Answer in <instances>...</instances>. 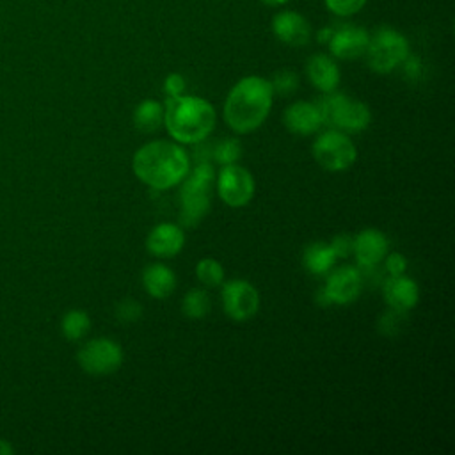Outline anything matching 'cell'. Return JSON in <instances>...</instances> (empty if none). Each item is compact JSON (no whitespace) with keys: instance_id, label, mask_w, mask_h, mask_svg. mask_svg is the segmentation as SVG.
Wrapping results in <instances>:
<instances>
[{"instance_id":"obj_1","label":"cell","mask_w":455,"mask_h":455,"mask_svg":"<svg viewBox=\"0 0 455 455\" xmlns=\"http://www.w3.org/2000/svg\"><path fill=\"white\" fill-rule=\"evenodd\" d=\"M135 176L155 190L180 185L190 171L185 149L169 140H153L139 148L132 158Z\"/></svg>"},{"instance_id":"obj_2","label":"cell","mask_w":455,"mask_h":455,"mask_svg":"<svg viewBox=\"0 0 455 455\" xmlns=\"http://www.w3.org/2000/svg\"><path fill=\"white\" fill-rule=\"evenodd\" d=\"M270 82L261 76L238 80L224 101V121L236 133H251L263 124L272 108Z\"/></svg>"},{"instance_id":"obj_3","label":"cell","mask_w":455,"mask_h":455,"mask_svg":"<svg viewBox=\"0 0 455 455\" xmlns=\"http://www.w3.org/2000/svg\"><path fill=\"white\" fill-rule=\"evenodd\" d=\"M164 124L176 142H203L215 126V110L197 96H171L164 105Z\"/></svg>"},{"instance_id":"obj_4","label":"cell","mask_w":455,"mask_h":455,"mask_svg":"<svg viewBox=\"0 0 455 455\" xmlns=\"http://www.w3.org/2000/svg\"><path fill=\"white\" fill-rule=\"evenodd\" d=\"M190 172V171H188ZM215 172L210 162H201L183 178L180 188V224L183 228L197 226L210 210V188Z\"/></svg>"},{"instance_id":"obj_5","label":"cell","mask_w":455,"mask_h":455,"mask_svg":"<svg viewBox=\"0 0 455 455\" xmlns=\"http://www.w3.org/2000/svg\"><path fill=\"white\" fill-rule=\"evenodd\" d=\"M315 105L320 112L322 124L339 128L341 132L359 133L371 121V112L363 101L352 100L341 92H325V96L318 98Z\"/></svg>"},{"instance_id":"obj_6","label":"cell","mask_w":455,"mask_h":455,"mask_svg":"<svg viewBox=\"0 0 455 455\" xmlns=\"http://www.w3.org/2000/svg\"><path fill=\"white\" fill-rule=\"evenodd\" d=\"M364 55L375 73H391L409 55V43L395 28L380 27L370 36Z\"/></svg>"},{"instance_id":"obj_7","label":"cell","mask_w":455,"mask_h":455,"mask_svg":"<svg viewBox=\"0 0 455 455\" xmlns=\"http://www.w3.org/2000/svg\"><path fill=\"white\" fill-rule=\"evenodd\" d=\"M313 158L331 172L347 171L357 158L354 142L339 130H327L313 142Z\"/></svg>"},{"instance_id":"obj_8","label":"cell","mask_w":455,"mask_h":455,"mask_svg":"<svg viewBox=\"0 0 455 455\" xmlns=\"http://www.w3.org/2000/svg\"><path fill=\"white\" fill-rule=\"evenodd\" d=\"M76 361L85 373L110 375L123 363V348L110 338H94L78 350Z\"/></svg>"},{"instance_id":"obj_9","label":"cell","mask_w":455,"mask_h":455,"mask_svg":"<svg viewBox=\"0 0 455 455\" xmlns=\"http://www.w3.org/2000/svg\"><path fill=\"white\" fill-rule=\"evenodd\" d=\"M217 192L228 206L242 208L254 196V178L245 167L228 164L217 176Z\"/></svg>"},{"instance_id":"obj_10","label":"cell","mask_w":455,"mask_h":455,"mask_svg":"<svg viewBox=\"0 0 455 455\" xmlns=\"http://www.w3.org/2000/svg\"><path fill=\"white\" fill-rule=\"evenodd\" d=\"M220 299L224 313L235 322H245L259 309V293L245 279H231L224 283Z\"/></svg>"},{"instance_id":"obj_11","label":"cell","mask_w":455,"mask_h":455,"mask_svg":"<svg viewBox=\"0 0 455 455\" xmlns=\"http://www.w3.org/2000/svg\"><path fill=\"white\" fill-rule=\"evenodd\" d=\"M331 304L345 306L354 302L363 290V274L359 268L345 265L336 270H329L327 283L323 286Z\"/></svg>"},{"instance_id":"obj_12","label":"cell","mask_w":455,"mask_h":455,"mask_svg":"<svg viewBox=\"0 0 455 455\" xmlns=\"http://www.w3.org/2000/svg\"><path fill=\"white\" fill-rule=\"evenodd\" d=\"M389 249V242L386 238V235L379 229L373 228H366L363 231H359L354 236V254L355 259L361 267L364 268H371L375 265H379Z\"/></svg>"},{"instance_id":"obj_13","label":"cell","mask_w":455,"mask_h":455,"mask_svg":"<svg viewBox=\"0 0 455 455\" xmlns=\"http://www.w3.org/2000/svg\"><path fill=\"white\" fill-rule=\"evenodd\" d=\"M368 41H370V34L364 28L345 25L338 30H332V36L327 44L334 57L348 60V59L364 55Z\"/></svg>"},{"instance_id":"obj_14","label":"cell","mask_w":455,"mask_h":455,"mask_svg":"<svg viewBox=\"0 0 455 455\" xmlns=\"http://www.w3.org/2000/svg\"><path fill=\"white\" fill-rule=\"evenodd\" d=\"M185 245V233L181 226L171 224V222H162L156 224L148 238H146V249L160 258H172L181 252Z\"/></svg>"},{"instance_id":"obj_15","label":"cell","mask_w":455,"mask_h":455,"mask_svg":"<svg viewBox=\"0 0 455 455\" xmlns=\"http://www.w3.org/2000/svg\"><path fill=\"white\" fill-rule=\"evenodd\" d=\"M384 300L391 309L398 311H409L412 309L419 300V288L414 279L400 274V275H389L384 281L382 286Z\"/></svg>"},{"instance_id":"obj_16","label":"cell","mask_w":455,"mask_h":455,"mask_svg":"<svg viewBox=\"0 0 455 455\" xmlns=\"http://www.w3.org/2000/svg\"><path fill=\"white\" fill-rule=\"evenodd\" d=\"M284 128L295 135H311L320 130L322 119L315 103L295 101L283 114Z\"/></svg>"},{"instance_id":"obj_17","label":"cell","mask_w":455,"mask_h":455,"mask_svg":"<svg viewBox=\"0 0 455 455\" xmlns=\"http://www.w3.org/2000/svg\"><path fill=\"white\" fill-rule=\"evenodd\" d=\"M272 30L279 41L290 46H304L311 37L309 23L304 16L293 11L279 12L272 21Z\"/></svg>"},{"instance_id":"obj_18","label":"cell","mask_w":455,"mask_h":455,"mask_svg":"<svg viewBox=\"0 0 455 455\" xmlns=\"http://www.w3.org/2000/svg\"><path fill=\"white\" fill-rule=\"evenodd\" d=\"M306 73L309 82L322 92H332L339 84V69L336 62L323 53L307 59Z\"/></svg>"},{"instance_id":"obj_19","label":"cell","mask_w":455,"mask_h":455,"mask_svg":"<svg viewBox=\"0 0 455 455\" xmlns=\"http://www.w3.org/2000/svg\"><path fill=\"white\" fill-rule=\"evenodd\" d=\"M142 284L151 297L167 299L176 288V274L162 263H153L144 268Z\"/></svg>"},{"instance_id":"obj_20","label":"cell","mask_w":455,"mask_h":455,"mask_svg":"<svg viewBox=\"0 0 455 455\" xmlns=\"http://www.w3.org/2000/svg\"><path fill=\"white\" fill-rule=\"evenodd\" d=\"M336 254L331 249L329 243H322V242H315L309 243L302 254V263L306 267L307 272L316 274V275H323L327 274L334 263H336Z\"/></svg>"},{"instance_id":"obj_21","label":"cell","mask_w":455,"mask_h":455,"mask_svg":"<svg viewBox=\"0 0 455 455\" xmlns=\"http://www.w3.org/2000/svg\"><path fill=\"white\" fill-rule=\"evenodd\" d=\"M164 123V107L155 100H144L133 112V124L144 133H151Z\"/></svg>"},{"instance_id":"obj_22","label":"cell","mask_w":455,"mask_h":455,"mask_svg":"<svg viewBox=\"0 0 455 455\" xmlns=\"http://www.w3.org/2000/svg\"><path fill=\"white\" fill-rule=\"evenodd\" d=\"M60 329L66 339L78 341L82 339L91 329V318L84 309H71L62 316Z\"/></svg>"},{"instance_id":"obj_23","label":"cell","mask_w":455,"mask_h":455,"mask_svg":"<svg viewBox=\"0 0 455 455\" xmlns=\"http://www.w3.org/2000/svg\"><path fill=\"white\" fill-rule=\"evenodd\" d=\"M181 311L185 316L188 318H194V320H199V318H204L210 311V297L204 290H190L185 297H183V302H181Z\"/></svg>"},{"instance_id":"obj_24","label":"cell","mask_w":455,"mask_h":455,"mask_svg":"<svg viewBox=\"0 0 455 455\" xmlns=\"http://www.w3.org/2000/svg\"><path fill=\"white\" fill-rule=\"evenodd\" d=\"M196 275L204 286H219L224 283V268L213 258H203L197 261Z\"/></svg>"},{"instance_id":"obj_25","label":"cell","mask_w":455,"mask_h":455,"mask_svg":"<svg viewBox=\"0 0 455 455\" xmlns=\"http://www.w3.org/2000/svg\"><path fill=\"white\" fill-rule=\"evenodd\" d=\"M242 155V146L236 139H224L213 148V158L220 165L235 164Z\"/></svg>"},{"instance_id":"obj_26","label":"cell","mask_w":455,"mask_h":455,"mask_svg":"<svg viewBox=\"0 0 455 455\" xmlns=\"http://www.w3.org/2000/svg\"><path fill=\"white\" fill-rule=\"evenodd\" d=\"M270 87H272V92H275L279 96H290L299 87V76L290 69H281L274 75Z\"/></svg>"},{"instance_id":"obj_27","label":"cell","mask_w":455,"mask_h":455,"mask_svg":"<svg viewBox=\"0 0 455 455\" xmlns=\"http://www.w3.org/2000/svg\"><path fill=\"white\" fill-rule=\"evenodd\" d=\"M403 322H405V311L389 309V311H386V313L379 318L377 327H379V331H380L382 334H386V336H395V334L400 331V327L403 325Z\"/></svg>"},{"instance_id":"obj_28","label":"cell","mask_w":455,"mask_h":455,"mask_svg":"<svg viewBox=\"0 0 455 455\" xmlns=\"http://www.w3.org/2000/svg\"><path fill=\"white\" fill-rule=\"evenodd\" d=\"M116 316L123 323H133L142 316V306L133 299H124L117 304Z\"/></svg>"},{"instance_id":"obj_29","label":"cell","mask_w":455,"mask_h":455,"mask_svg":"<svg viewBox=\"0 0 455 455\" xmlns=\"http://www.w3.org/2000/svg\"><path fill=\"white\" fill-rule=\"evenodd\" d=\"M366 4V0H325V5L329 11H332L338 16H350Z\"/></svg>"},{"instance_id":"obj_30","label":"cell","mask_w":455,"mask_h":455,"mask_svg":"<svg viewBox=\"0 0 455 455\" xmlns=\"http://www.w3.org/2000/svg\"><path fill=\"white\" fill-rule=\"evenodd\" d=\"M331 249L334 251L336 258H347L352 251H354V236L347 235V233H341V235H336L332 240H331Z\"/></svg>"},{"instance_id":"obj_31","label":"cell","mask_w":455,"mask_h":455,"mask_svg":"<svg viewBox=\"0 0 455 455\" xmlns=\"http://www.w3.org/2000/svg\"><path fill=\"white\" fill-rule=\"evenodd\" d=\"M384 267L387 270L389 275H400L405 272L407 268V259L403 254L400 252H391V254H386L384 258Z\"/></svg>"},{"instance_id":"obj_32","label":"cell","mask_w":455,"mask_h":455,"mask_svg":"<svg viewBox=\"0 0 455 455\" xmlns=\"http://www.w3.org/2000/svg\"><path fill=\"white\" fill-rule=\"evenodd\" d=\"M164 92L167 94V98L183 94L185 92V78L178 73H171L164 82Z\"/></svg>"},{"instance_id":"obj_33","label":"cell","mask_w":455,"mask_h":455,"mask_svg":"<svg viewBox=\"0 0 455 455\" xmlns=\"http://www.w3.org/2000/svg\"><path fill=\"white\" fill-rule=\"evenodd\" d=\"M403 73H405V76L407 78H411V80H416L419 75H421V62H419V59L418 57H411V55H407L405 59H403Z\"/></svg>"},{"instance_id":"obj_34","label":"cell","mask_w":455,"mask_h":455,"mask_svg":"<svg viewBox=\"0 0 455 455\" xmlns=\"http://www.w3.org/2000/svg\"><path fill=\"white\" fill-rule=\"evenodd\" d=\"M316 302H318L320 306H323V307H325V306H332V304H331V300H329V295L325 293V290H323V288L316 293Z\"/></svg>"},{"instance_id":"obj_35","label":"cell","mask_w":455,"mask_h":455,"mask_svg":"<svg viewBox=\"0 0 455 455\" xmlns=\"http://www.w3.org/2000/svg\"><path fill=\"white\" fill-rule=\"evenodd\" d=\"M12 453H14V448L7 441L0 439V455H12Z\"/></svg>"},{"instance_id":"obj_36","label":"cell","mask_w":455,"mask_h":455,"mask_svg":"<svg viewBox=\"0 0 455 455\" xmlns=\"http://www.w3.org/2000/svg\"><path fill=\"white\" fill-rule=\"evenodd\" d=\"M263 4H268V5H279V4H284V2H290V0H261Z\"/></svg>"}]
</instances>
